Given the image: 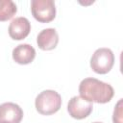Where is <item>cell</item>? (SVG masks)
<instances>
[{"label":"cell","instance_id":"5b68a950","mask_svg":"<svg viewBox=\"0 0 123 123\" xmlns=\"http://www.w3.org/2000/svg\"><path fill=\"white\" fill-rule=\"evenodd\" d=\"M92 103L82 96H73L67 104V111L71 117L75 119H84L87 117L92 111Z\"/></svg>","mask_w":123,"mask_h":123},{"label":"cell","instance_id":"9c48e42d","mask_svg":"<svg viewBox=\"0 0 123 123\" xmlns=\"http://www.w3.org/2000/svg\"><path fill=\"white\" fill-rule=\"evenodd\" d=\"M35 57L36 50L28 43L19 44L12 50V59L19 64H28L34 61Z\"/></svg>","mask_w":123,"mask_h":123},{"label":"cell","instance_id":"7c38bea8","mask_svg":"<svg viewBox=\"0 0 123 123\" xmlns=\"http://www.w3.org/2000/svg\"><path fill=\"white\" fill-rule=\"evenodd\" d=\"M93 123H102V122H93Z\"/></svg>","mask_w":123,"mask_h":123},{"label":"cell","instance_id":"3957f363","mask_svg":"<svg viewBox=\"0 0 123 123\" xmlns=\"http://www.w3.org/2000/svg\"><path fill=\"white\" fill-rule=\"evenodd\" d=\"M113 63L114 55L112 51L105 47L97 49L90 59V67L98 74L108 73L112 68Z\"/></svg>","mask_w":123,"mask_h":123},{"label":"cell","instance_id":"8992f818","mask_svg":"<svg viewBox=\"0 0 123 123\" xmlns=\"http://www.w3.org/2000/svg\"><path fill=\"white\" fill-rule=\"evenodd\" d=\"M22 117L23 111L17 104L7 102L0 105V123H20Z\"/></svg>","mask_w":123,"mask_h":123},{"label":"cell","instance_id":"277c9868","mask_svg":"<svg viewBox=\"0 0 123 123\" xmlns=\"http://www.w3.org/2000/svg\"><path fill=\"white\" fill-rule=\"evenodd\" d=\"M32 14L39 22L47 23L56 16V7L53 0H32Z\"/></svg>","mask_w":123,"mask_h":123},{"label":"cell","instance_id":"ba28073f","mask_svg":"<svg viewBox=\"0 0 123 123\" xmlns=\"http://www.w3.org/2000/svg\"><path fill=\"white\" fill-rule=\"evenodd\" d=\"M59 42V36L54 28H46L40 31L37 37V46L41 50H52L56 48Z\"/></svg>","mask_w":123,"mask_h":123},{"label":"cell","instance_id":"8fae6325","mask_svg":"<svg viewBox=\"0 0 123 123\" xmlns=\"http://www.w3.org/2000/svg\"><path fill=\"white\" fill-rule=\"evenodd\" d=\"M112 120L113 123H122V99L118 101L114 108Z\"/></svg>","mask_w":123,"mask_h":123},{"label":"cell","instance_id":"7a4b0ae2","mask_svg":"<svg viewBox=\"0 0 123 123\" xmlns=\"http://www.w3.org/2000/svg\"><path fill=\"white\" fill-rule=\"evenodd\" d=\"M37 111L43 115H50L57 112L62 106L61 95L52 89L41 91L35 101Z\"/></svg>","mask_w":123,"mask_h":123},{"label":"cell","instance_id":"6da1fadb","mask_svg":"<svg viewBox=\"0 0 123 123\" xmlns=\"http://www.w3.org/2000/svg\"><path fill=\"white\" fill-rule=\"evenodd\" d=\"M80 96L89 102L108 103L111 100L114 94L112 86L95 78H86L79 86Z\"/></svg>","mask_w":123,"mask_h":123},{"label":"cell","instance_id":"30bf717a","mask_svg":"<svg viewBox=\"0 0 123 123\" xmlns=\"http://www.w3.org/2000/svg\"><path fill=\"white\" fill-rule=\"evenodd\" d=\"M17 8L12 0H0V21H7L16 13Z\"/></svg>","mask_w":123,"mask_h":123},{"label":"cell","instance_id":"52a82bcc","mask_svg":"<svg viewBox=\"0 0 123 123\" xmlns=\"http://www.w3.org/2000/svg\"><path fill=\"white\" fill-rule=\"evenodd\" d=\"M31 31V24L26 17L19 16L12 20L9 26V35L12 39L21 40L25 38Z\"/></svg>","mask_w":123,"mask_h":123}]
</instances>
